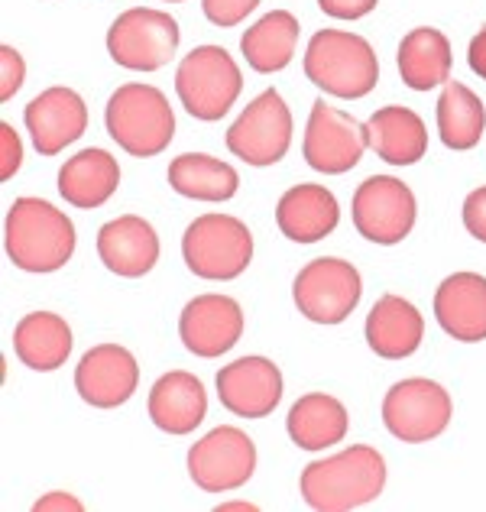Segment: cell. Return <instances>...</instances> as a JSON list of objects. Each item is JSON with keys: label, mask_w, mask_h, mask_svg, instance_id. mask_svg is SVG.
Wrapping results in <instances>:
<instances>
[{"label": "cell", "mask_w": 486, "mask_h": 512, "mask_svg": "<svg viewBox=\"0 0 486 512\" xmlns=\"http://www.w3.org/2000/svg\"><path fill=\"white\" fill-rule=\"evenodd\" d=\"M13 354L30 370H59L72 354V328L52 312L23 315L13 328Z\"/></svg>", "instance_id": "25"}, {"label": "cell", "mask_w": 486, "mask_h": 512, "mask_svg": "<svg viewBox=\"0 0 486 512\" xmlns=\"http://www.w3.org/2000/svg\"><path fill=\"white\" fill-rule=\"evenodd\" d=\"M221 406L240 419H266L282 399V373L266 357H240L218 373Z\"/></svg>", "instance_id": "16"}, {"label": "cell", "mask_w": 486, "mask_h": 512, "mask_svg": "<svg viewBox=\"0 0 486 512\" xmlns=\"http://www.w3.org/2000/svg\"><path fill=\"white\" fill-rule=\"evenodd\" d=\"M23 163V143L10 124H0V182H10Z\"/></svg>", "instance_id": "33"}, {"label": "cell", "mask_w": 486, "mask_h": 512, "mask_svg": "<svg viewBox=\"0 0 486 512\" xmlns=\"http://www.w3.org/2000/svg\"><path fill=\"white\" fill-rule=\"evenodd\" d=\"M367 140L370 150L389 166H415L428 153L425 120L412 107H399V104L380 107L367 120Z\"/></svg>", "instance_id": "23"}, {"label": "cell", "mask_w": 486, "mask_h": 512, "mask_svg": "<svg viewBox=\"0 0 486 512\" xmlns=\"http://www.w3.org/2000/svg\"><path fill=\"white\" fill-rule=\"evenodd\" d=\"M399 75L412 91H431L451 82V43L435 26H418L399 43Z\"/></svg>", "instance_id": "26"}, {"label": "cell", "mask_w": 486, "mask_h": 512, "mask_svg": "<svg viewBox=\"0 0 486 512\" xmlns=\"http://www.w3.org/2000/svg\"><path fill=\"white\" fill-rule=\"evenodd\" d=\"M146 409H150V419L159 431H166V435H188V431H195L205 422L208 393L195 373L169 370L153 383Z\"/></svg>", "instance_id": "20"}, {"label": "cell", "mask_w": 486, "mask_h": 512, "mask_svg": "<svg viewBox=\"0 0 486 512\" xmlns=\"http://www.w3.org/2000/svg\"><path fill=\"white\" fill-rule=\"evenodd\" d=\"M454 402L448 389L425 376L402 380L383 399V425L393 438L405 444H425L444 435L451 425Z\"/></svg>", "instance_id": "9"}, {"label": "cell", "mask_w": 486, "mask_h": 512, "mask_svg": "<svg viewBox=\"0 0 486 512\" xmlns=\"http://www.w3.org/2000/svg\"><path fill=\"white\" fill-rule=\"evenodd\" d=\"M435 318L454 341H486V276L454 273L435 292Z\"/></svg>", "instance_id": "18"}, {"label": "cell", "mask_w": 486, "mask_h": 512, "mask_svg": "<svg viewBox=\"0 0 486 512\" xmlns=\"http://www.w3.org/2000/svg\"><path fill=\"white\" fill-rule=\"evenodd\" d=\"M172 192L195 201H227L237 195L240 175L231 163H221L208 153H182L169 163Z\"/></svg>", "instance_id": "29"}, {"label": "cell", "mask_w": 486, "mask_h": 512, "mask_svg": "<svg viewBox=\"0 0 486 512\" xmlns=\"http://www.w3.org/2000/svg\"><path fill=\"white\" fill-rule=\"evenodd\" d=\"M166 4H182V0H166Z\"/></svg>", "instance_id": "38"}, {"label": "cell", "mask_w": 486, "mask_h": 512, "mask_svg": "<svg viewBox=\"0 0 486 512\" xmlns=\"http://www.w3.org/2000/svg\"><path fill=\"white\" fill-rule=\"evenodd\" d=\"M350 218H354L360 237H367L380 247H393L412 234L418 205H415L412 188L402 179H393V175H370L367 182L357 185Z\"/></svg>", "instance_id": "10"}, {"label": "cell", "mask_w": 486, "mask_h": 512, "mask_svg": "<svg viewBox=\"0 0 486 512\" xmlns=\"http://www.w3.org/2000/svg\"><path fill=\"white\" fill-rule=\"evenodd\" d=\"M302 500L318 512H350L373 503L386 487V461L370 444L312 461L302 470Z\"/></svg>", "instance_id": "1"}, {"label": "cell", "mask_w": 486, "mask_h": 512, "mask_svg": "<svg viewBox=\"0 0 486 512\" xmlns=\"http://www.w3.org/2000/svg\"><path fill=\"white\" fill-rule=\"evenodd\" d=\"M117 185H120L117 159L107 150H98V146L75 153L59 169V195L72 208H85V211L101 208L104 201H111Z\"/></svg>", "instance_id": "24"}, {"label": "cell", "mask_w": 486, "mask_h": 512, "mask_svg": "<svg viewBox=\"0 0 486 512\" xmlns=\"http://www.w3.org/2000/svg\"><path fill=\"white\" fill-rule=\"evenodd\" d=\"M179 23L166 10L130 7L107 30V52L130 72H156L179 49Z\"/></svg>", "instance_id": "7"}, {"label": "cell", "mask_w": 486, "mask_h": 512, "mask_svg": "<svg viewBox=\"0 0 486 512\" xmlns=\"http://www.w3.org/2000/svg\"><path fill=\"white\" fill-rule=\"evenodd\" d=\"M367 146H370L367 124H360L357 117L337 111V107H331L324 98L312 104L305 140H302V156L315 172L344 175L360 163Z\"/></svg>", "instance_id": "12"}, {"label": "cell", "mask_w": 486, "mask_h": 512, "mask_svg": "<svg viewBox=\"0 0 486 512\" xmlns=\"http://www.w3.org/2000/svg\"><path fill=\"white\" fill-rule=\"evenodd\" d=\"M243 91V75L234 56L221 46H198L179 62L175 94L198 120H221Z\"/></svg>", "instance_id": "5"}, {"label": "cell", "mask_w": 486, "mask_h": 512, "mask_svg": "<svg viewBox=\"0 0 486 512\" xmlns=\"http://www.w3.org/2000/svg\"><path fill=\"white\" fill-rule=\"evenodd\" d=\"M4 247L23 273H56L75 253V224L49 201L23 195L7 211Z\"/></svg>", "instance_id": "2"}, {"label": "cell", "mask_w": 486, "mask_h": 512, "mask_svg": "<svg viewBox=\"0 0 486 512\" xmlns=\"http://www.w3.org/2000/svg\"><path fill=\"white\" fill-rule=\"evenodd\" d=\"M98 256L111 273L124 279H140L159 263V237L150 221L124 214L107 221L98 231Z\"/></svg>", "instance_id": "19"}, {"label": "cell", "mask_w": 486, "mask_h": 512, "mask_svg": "<svg viewBox=\"0 0 486 512\" xmlns=\"http://www.w3.org/2000/svg\"><path fill=\"white\" fill-rule=\"evenodd\" d=\"M276 224L295 244H318L341 224V205L324 185H292L276 205Z\"/></svg>", "instance_id": "21"}, {"label": "cell", "mask_w": 486, "mask_h": 512, "mask_svg": "<svg viewBox=\"0 0 486 512\" xmlns=\"http://www.w3.org/2000/svg\"><path fill=\"white\" fill-rule=\"evenodd\" d=\"M43 509V512H49V509H72V512H81V503L75 500L72 493H49V496H43V500L36 503V512Z\"/></svg>", "instance_id": "37"}, {"label": "cell", "mask_w": 486, "mask_h": 512, "mask_svg": "<svg viewBox=\"0 0 486 512\" xmlns=\"http://www.w3.org/2000/svg\"><path fill=\"white\" fill-rule=\"evenodd\" d=\"M380 0H318V7L334 20H360L376 10Z\"/></svg>", "instance_id": "35"}, {"label": "cell", "mask_w": 486, "mask_h": 512, "mask_svg": "<svg viewBox=\"0 0 486 512\" xmlns=\"http://www.w3.org/2000/svg\"><path fill=\"white\" fill-rule=\"evenodd\" d=\"M140 367L137 357L120 344H98L91 347L75 367V389L78 396L94 409H117L137 393Z\"/></svg>", "instance_id": "15"}, {"label": "cell", "mask_w": 486, "mask_h": 512, "mask_svg": "<svg viewBox=\"0 0 486 512\" xmlns=\"http://www.w3.org/2000/svg\"><path fill=\"white\" fill-rule=\"evenodd\" d=\"M467 65H470V72L480 75L483 82H486V26L483 30L470 39V49H467Z\"/></svg>", "instance_id": "36"}, {"label": "cell", "mask_w": 486, "mask_h": 512, "mask_svg": "<svg viewBox=\"0 0 486 512\" xmlns=\"http://www.w3.org/2000/svg\"><path fill=\"white\" fill-rule=\"evenodd\" d=\"M256 470V444L247 431L218 425L188 451V477L205 493H231Z\"/></svg>", "instance_id": "13"}, {"label": "cell", "mask_w": 486, "mask_h": 512, "mask_svg": "<svg viewBox=\"0 0 486 512\" xmlns=\"http://www.w3.org/2000/svg\"><path fill=\"white\" fill-rule=\"evenodd\" d=\"M104 124L111 140L137 159L159 156L175 137V114L169 98L153 85H120L107 101Z\"/></svg>", "instance_id": "4"}, {"label": "cell", "mask_w": 486, "mask_h": 512, "mask_svg": "<svg viewBox=\"0 0 486 512\" xmlns=\"http://www.w3.org/2000/svg\"><path fill=\"white\" fill-rule=\"evenodd\" d=\"M243 334V308L231 295H195L179 315V338L188 354L221 357Z\"/></svg>", "instance_id": "14"}, {"label": "cell", "mask_w": 486, "mask_h": 512, "mask_svg": "<svg viewBox=\"0 0 486 512\" xmlns=\"http://www.w3.org/2000/svg\"><path fill=\"white\" fill-rule=\"evenodd\" d=\"M182 256L198 279H237L253 260V234L231 214H201L185 227Z\"/></svg>", "instance_id": "6"}, {"label": "cell", "mask_w": 486, "mask_h": 512, "mask_svg": "<svg viewBox=\"0 0 486 512\" xmlns=\"http://www.w3.org/2000/svg\"><path fill=\"white\" fill-rule=\"evenodd\" d=\"M305 78L334 98H367L380 82V59L373 46L347 30H318L305 49Z\"/></svg>", "instance_id": "3"}, {"label": "cell", "mask_w": 486, "mask_h": 512, "mask_svg": "<svg viewBox=\"0 0 486 512\" xmlns=\"http://www.w3.org/2000/svg\"><path fill=\"white\" fill-rule=\"evenodd\" d=\"M292 146V114L276 88L253 98L227 130V150L247 166H273Z\"/></svg>", "instance_id": "11"}, {"label": "cell", "mask_w": 486, "mask_h": 512, "mask_svg": "<svg viewBox=\"0 0 486 512\" xmlns=\"http://www.w3.org/2000/svg\"><path fill=\"white\" fill-rule=\"evenodd\" d=\"M347 409L328 393H308L289 409L286 431L302 451H324L347 438Z\"/></svg>", "instance_id": "27"}, {"label": "cell", "mask_w": 486, "mask_h": 512, "mask_svg": "<svg viewBox=\"0 0 486 512\" xmlns=\"http://www.w3.org/2000/svg\"><path fill=\"white\" fill-rule=\"evenodd\" d=\"M26 130L39 156H59L65 146H72L88 130V107L81 94L72 88H46L43 94L26 104L23 111Z\"/></svg>", "instance_id": "17"}, {"label": "cell", "mask_w": 486, "mask_h": 512, "mask_svg": "<svg viewBox=\"0 0 486 512\" xmlns=\"http://www.w3.org/2000/svg\"><path fill=\"white\" fill-rule=\"evenodd\" d=\"M299 46V20L289 10H273L260 17L240 39V52L253 72L273 75L282 72Z\"/></svg>", "instance_id": "28"}, {"label": "cell", "mask_w": 486, "mask_h": 512, "mask_svg": "<svg viewBox=\"0 0 486 512\" xmlns=\"http://www.w3.org/2000/svg\"><path fill=\"white\" fill-rule=\"evenodd\" d=\"M464 227L470 237H477L480 244H486V185H480L477 192H470L464 198Z\"/></svg>", "instance_id": "34"}, {"label": "cell", "mask_w": 486, "mask_h": 512, "mask_svg": "<svg viewBox=\"0 0 486 512\" xmlns=\"http://www.w3.org/2000/svg\"><path fill=\"white\" fill-rule=\"evenodd\" d=\"M23 75H26V65L20 52L13 46H0V101L7 104L13 94L20 91Z\"/></svg>", "instance_id": "32"}, {"label": "cell", "mask_w": 486, "mask_h": 512, "mask_svg": "<svg viewBox=\"0 0 486 512\" xmlns=\"http://www.w3.org/2000/svg\"><path fill=\"white\" fill-rule=\"evenodd\" d=\"M363 279L354 263L337 256H318L305 263L292 282L295 308L315 325H341V321L360 305Z\"/></svg>", "instance_id": "8"}, {"label": "cell", "mask_w": 486, "mask_h": 512, "mask_svg": "<svg viewBox=\"0 0 486 512\" xmlns=\"http://www.w3.org/2000/svg\"><path fill=\"white\" fill-rule=\"evenodd\" d=\"M486 130V107L464 82H444L438 98V133L448 150H474Z\"/></svg>", "instance_id": "30"}, {"label": "cell", "mask_w": 486, "mask_h": 512, "mask_svg": "<svg viewBox=\"0 0 486 512\" xmlns=\"http://www.w3.org/2000/svg\"><path fill=\"white\" fill-rule=\"evenodd\" d=\"M367 344L376 357L383 360H402L412 357L425 338V318L422 312L405 302L402 295H383L367 315Z\"/></svg>", "instance_id": "22"}, {"label": "cell", "mask_w": 486, "mask_h": 512, "mask_svg": "<svg viewBox=\"0 0 486 512\" xmlns=\"http://www.w3.org/2000/svg\"><path fill=\"white\" fill-rule=\"evenodd\" d=\"M256 7H260V0H201V10H205V17L214 26H221V30L243 23Z\"/></svg>", "instance_id": "31"}]
</instances>
